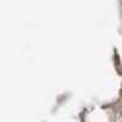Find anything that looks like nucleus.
<instances>
[{"mask_svg": "<svg viewBox=\"0 0 122 122\" xmlns=\"http://www.w3.org/2000/svg\"><path fill=\"white\" fill-rule=\"evenodd\" d=\"M120 114H122V111H120Z\"/></svg>", "mask_w": 122, "mask_h": 122, "instance_id": "1", "label": "nucleus"}]
</instances>
